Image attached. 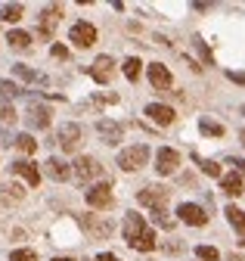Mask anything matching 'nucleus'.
I'll list each match as a JSON object with an SVG mask.
<instances>
[{
  "instance_id": "6ab92c4d",
  "label": "nucleus",
  "mask_w": 245,
  "mask_h": 261,
  "mask_svg": "<svg viewBox=\"0 0 245 261\" xmlns=\"http://www.w3.org/2000/svg\"><path fill=\"white\" fill-rule=\"evenodd\" d=\"M146 115L156 121V124H162V127L174 121V109H171V106H159V103H149V106H146Z\"/></svg>"
},
{
  "instance_id": "9b49d317",
  "label": "nucleus",
  "mask_w": 245,
  "mask_h": 261,
  "mask_svg": "<svg viewBox=\"0 0 245 261\" xmlns=\"http://www.w3.org/2000/svg\"><path fill=\"white\" fill-rule=\"evenodd\" d=\"M90 75H94L97 84H109L115 75V59L112 56H97V62L90 65Z\"/></svg>"
},
{
  "instance_id": "9d476101",
  "label": "nucleus",
  "mask_w": 245,
  "mask_h": 261,
  "mask_svg": "<svg viewBox=\"0 0 245 261\" xmlns=\"http://www.w3.org/2000/svg\"><path fill=\"white\" fill-rule=\"evenodd\" d=\"M177 165H180V152H177V149L162 146V149L156 152V171H159V174H174Z\"/></svg>"
},
{
  "instance_id": "39448f33",
  "label": "nucleus",
  "mask_w": 245,
  "mask_h": 261,
  "mask_svg": "<svg viewBox=\"0 0 245 261\" xmlns=\"http://www.w3.org/2000/svg\"><path fill=\"white\" fill-rule=\"evenodd\" d=\"M115 196H112V184H97L87 190V205L90 208H112Z\"/></svg>"
},
{
  "instance_id": "79ce46f5",
  "label": "nucleus",
  "mask_w": 245,
  "mask_h": 261,
  "mask_svg": "<svg viewBox=\"0 0 245 261\" xmlns=\"http://www.w3.org/2000/svg\"><path fill=\"white\" fill-rule=\"evenodd\" d=\"M230 261H239V258H230Z\"/></svg>"
},
{
  "instance_id": "f8f14e48",
  "label": "nucleus",
  "mask_w": 245,
  "mask_h": 261,
  "mask_svg": "<svg viewBox=\"0 0 245 261\" xmlns=\"http://www.w3.org/2000/svg\"><path fill=\"white\" fill-rule=\"evenodd\" d=\"M78 143H81V127H78L75 121H69V124L59 127V146H63L66 152H75Z\"/></svg>"
},
{
  "instance_id": "7c9ffc66",
  "label": "nucleus",
  "mask_w": 245,
  "mask_h": 261,
  "mask_svg": "<svg viewBox=\"0 0 245 261\" xmlns=\"http://www.w3.org/2000/svg\"><path fill=\"white\" fill-rule=\"evenodd\" d=\"M10 261H38V255H35V249H16L10 255Z\"/></svg>"
},
{
  "instance_id": "dca6fc26",
  "label": "nucleus",
  "mask_w": 245,
  "mask_h": 261,
  "mask_svg": "<svg viewBox=\"0 0 245 261\" xmlns=\"http://www.w3.org/2000/svg\"><path fill=\"white\" fill-rule=\"evenodd\" d=\"M44 171H47V177H53V180H69V177H72V168L66 165L63 159H56V155L44 162Z\"/></svg>"
},
{
  "instance_id": "b1692460",
  "label": "nucleus",
  "mask_w": 245,
  "mask_h": 261,
  "mask_svg": "<svg viewBox=\"0 0 245 261\" xmlns=\"http://www.w3.org/2000/svg\"><path fill=\"white\" fill-rule=\"evenodd\" d=\"M13 72H16L22 81H32V84H35V81H41V84L47 81V78H44V75H38L35 69H28V65H13Z\"/></svg>"
},
{
  "instance_id": "72a5a7b5",
  "label": "nucleus",
  "mask_w": 245,
  "mask_h": 261,
  "mask_svg": "<svg viewBox=\"0 0 245 261\" xmlns=\"http://www.w3.org/2000/svg\"><path fill=\"white\" fill-rule=\"evenodd\" d=\"M50 53H53L56 59H69V50H66L63 44H53V50H50Z\"/></svg>"
},
{
  "instance_id": "f03ea898",
  "label": "nucleus",
  "mask_w": 245,
  "mask_h": 261,
  "mask_svg": "<svg viewBox=\"0 0 245 261\" xmlns=\"http://www.w3.org/2000/svg\"><path fill=\"white\" fill-rule=\"evenodd\" d=\"M146 162H149V146H146V143H137V146H128V149L118 152L121 171H137V168L146 165Z\"/></svg>"
},
{
  "instance_id": "e433bc0d",
  "label": "nucleus",
  "mask_w": 245,
  "mask_h": 261,
  "mask_svg": "<svg viewBox=\"0 0 245 261\" xmlns=\"http://www.w3.org/2000/svg\"><path fill=\"white\" fill-rule=\"evenodd\" d=\"M230 81H236V84H245V72H230Z\"/></svg>"
},
{
  "instance_id": "cd10ccee",
  "label": "nucleus",
  "mask_w": 245,
  "mask_h": 261,
  "mask_svg": "<svg viewBox=\"0 0 245 261\" xmlns=\"http://www.w3.org/2000/svg\"><path fill=\"white\" fill-rule=\"evenodd\" d=\"M196 255H199V261H218L221 258V252L214 246H196Z\"/></svg>"
},
{
  "instance_id": "7ed1b4c3",
  "label": "nucleus",
  "mask_w": 245,
  "mask_h": 261,
  "mask_svg": "<svg viewBox=\"0 0 245 261\" xmlns=\"http://www.w3.org/2000/svg\"><path fill=\"white\" fill-rule=\"evenodd\" d=\"M97 177H103L100 159H94V155H78L75 159V180L78 184H90V180H97Z\"/></svg>"
},
{
  "instance_id": "37998d69",
  "label": "nucleus",
  "mask_w": 245,
  "mask_h": 261,
  "mask_svg": "<svg viewBox=\"0 0 245 261\" xmlns=\"http://www.w3.org/2000/svg\"><path fill=\"white\" fill-rule=\"evenodd\" d=\"M242 112H245V109H242Z\"/></svg>"
},
{
  "instance_id": "423d86ee",
  "label": "nucleus",
  "mask_w": 245,
  "mask_h": 261,
  "mask_svg": "<svg viewBox=\"0 0 245 261\" xmlns=\"http://www.w3.org/2000/svg\"><path fill=\"white\" fill-rule=\"evenodd\" d=\"M177 218H180L183 224H190V227H205V224H208V212H205L202 205H196V202H183V205L177 208Z\"/></svg>"
},
{
  "instance_id": "c85d7f7f",
  "label": "nucleus",
  "mask_w": 245,
  "mask_h": 261,
  "mask_svg": "<svg viewBox=\"0 0 245 261\" xmlns=\"http://www.w3.org/2000/svg\"><path fill=\"white\" fill-rule=\"evenodd\" d=\"M199 165H202V171H205L208 177H221V165H218V162H208V159H199Z\"/></svg>"
},
{
  "instance_id": "a211bd4d",
  "label": "nucleus",
  "mask_w": 245,
  "mask_h": 261,
  "mask_svg": "<svg viewBox=\"0 0 245 261\" xmlns=\"http://www.w3.org/2000/svg\"><path fill=\"white\" fill-rule=\"evenodd\" d=\"M22 199H25V190H22L16 180H10V184L0 187V205H16V202H22Z\"/></svg>"
},
{
  "instance_id": "412c9836",
  "label": "nucleus",
  "mask_w": 245,
  "mask_h": 261,
  "mask_svg": "<svg viewBox=\"0 0 245 261\" xmlns=\"http://www.w3.org/2000/svg\"><path fill=\"white\" fill-rule=\"evenodd\" d=\"M121 72H125V78H128V81H137V78H140V72H143V62H140L137 56H128L125 62H121Z\"/></svg>"
},
{
  "instance_id": "5701e85b",
  "label": "nucleus",
  "mask_w": 245,
  "mask_h": 261,
  "mask_svg": "<svg viewBox=\"0 0 245 261\" xmlns=\"http://www.w3.org/2000/svg\"><path fill=\"white\" fill-rule=\"evenodd\" d=\"M227 218H230V224H233V230H236L239 237H245V212L236 208V205H230V208H227Z\"/></svg>"
},
{
  "instance_id": "2f4dec72",
  "label": "nucleus",
  "mask_w": 245,
  "mask_h": 261,
  "mask_svg": "<svg viewBox=\"0 0 245 261\" xmlns=\"http://www.w3.org/2000/svg\"><path fill=\"white\" fill-rule=\"evenodd\" d=\"M0 121H16V109L10 106V103H4V100H0Z\"/></svg>"
},
{
  "instance_id": "bb28decb",
  "label": "nucleus",
  "mask_w": 245,
  "mask_h": 261,
  "mask_svg": "<svg viewBox=\"0 0 245 261\" xmlns=\"http://www.w3.org/2000/svg\"><path fill=\"white\" fill-rule=\"evenodd\" d=\"M199 130H202V134H214V137H221V134H224V124H218V121H208V118H202V121H199Z\"/></svg>"
},
{
  "instance_id": "a878e982",
  "label": "nucleus",
  "mask_w": 245,
  "mask_h": 261,
  "mask_svg": "<svg viewBox=\"0 0 245 261\" xmlns=\"http://www.w3.org/2000/svg\"><path fill=\"white\" fill-rule=\"evenodd\" d=\"M0 16H4L7 22H19L22 19V4H7L4 10H0Z\"/></svg>"
},
{
  "instance_id": "f3484780",
  "label": "nucleus",
  "mask_w": 245,
  "mask_h": 261,
  "mask_svg": "<svg viewBox=\"0 0 245 261\" xmlns=\"http://www.w3.org/2000/svg\"><path fill=\"white\" fill-rule=\"evenodd\" d=\"M97 130H100V137L109 143V146H115V143H121V130H125V127H121L118 121H97Z\"/></svg>"
},
{
  "instance_id": "aec40b11",
  "label": "nucleus",
  "mask_w": 245,
  "mask_h": 261,
  "mask_svg": "<svg viewBox=\"0 0 245 261\" xmlns=\"http://www.w3.org/2000/svg\"><path fill=\"white\" fill-rule=\"evenodd\" d=\"M221 190H224L227 196H239V193H242V177H239L236 171L224 174V177H221Z\"/></svg>"
},
{
  "instance_id": "f704fd0d",
  "label": "nucleus",
  "mask_w": 245,
  "mask_h": 261,
  "mask_svg": "<svg viewBox=\"0 0 245 261\" xmlns=\"http://www.w3.org/2000/svg\"><path fill=\"white\" fill-rule=\"evenodd\" d=\"M196 47H199V53H202V59H205V62L211 65V53H208V47H205V44H202L199 38H196Z\"/></svg>"
},
{
  "instance_id": "20e7f679",
  "label": "nucleus",
  "mask_w": 245,
  "mask_h": 261,
  "mask_svg": "<svg viewBox=\"0 0 245 261\" xmlns=\"http://www.w3.org/2000/svg\"><path fill=\"white\" fill-rule=\"evenodd\" d=\"M69 41H72L75 47L87 50V47H94V44H97V28L90 25V22H75V25L69 28Z\"/></svg>"
},
{
  "instance_id": "c756f323",
  "label": "nucleus",
  "mask_w": 245,
  "mask_h": 261,
  "mask_svg": "<svg viewBox=\"0 0 245 261\" xmlns=\"http://www.w3.org/2000/svg\"><path fill=\"white\" fill-rule=\"evenodd\" d=\"M152 218H156V224H162L165 230H171V227H174V221L168 218V212H165V208H152Z\"/></svg>"
},
{
  "instance_id": "c9c22d12",
  "label": "nucleus",
  "mask_w": 245,
  "mask_h": 261,
  "mask_svg": "<svg viewBox=\"0 0 245 261\" xmlns=\"http://www.w3.org/2000/svg\"><path fill=\"white\" fill-rule=\"evenodd\" d=\"M13 143V137L7 134V130H0V149H4V146H10Z\"/></svg>"
},
{
  "instance_id": "4c0bfd02",
  "label": "nucleus",
  "mask_w": 245,
  "mask_h": 261,
  "mask_svg": "<svg viewBox=\"0 0 245 261\" xmlns=\"http://www.w3.org/2000/svg\"><path fill=\"white\" fill-rule=\"evenodd\" d=\"M97 261H121V258H115L112 252H100V255H97Z\"/></svg>"
},
{
  "instance_id": "4be33fe9",
  "label": "nucleus",
  "mask_w": 245,
  "mask_h": 261,
  "mask_svg": "<svg viewBox=\"0 0 245 261\" xmlns=\"http://www.w3.org/2000/svg\"><path fill=\"white\" fill-rule=\"evenodd\" d=\"M10 47L13 50H32V35L28 31H10Z\"/></svg>"
},
{
  "instance_id": "0eeeda50",
  "label": "nucleus",
  "mask_w": 245,
  "mask_h": 261,
  "mask_svg": "<svg viewBox=\"0 0 245 261\" xmlns=\"http://www.w3.org/2000/svg\"><path fill=\"white\" fill-rule=\"evenodd\" d=\"M137 202H140V205H149V208H165L168 190H165V187H143V190L137 193Z\"/></svg>"
},
{
  "instance_id": "393cba45",
  "label": "nucleus",
  "mask_w": 245,
  "mask_h": 261,
  "mask_svg": "<svg viewBox=\"0 0 245 261\" xmlns=\"http://www.w3.org/2000/svg\"><path fill=\"white\" fill-rule=\"evenodd\" d=\"M13 143H16V149H22V152H35V149H38V140H35L32 134H19V137H13Z\"/></svg>"
},
{
  "instance_id": "4468645a",
  "label": "nucleus",
  "mask_w": 245,
  "mask_h": 261,
  "mask_svg": "<svg viewBox=\"0 0 245 261\" xmlns=\"http://www.w3.org/2000/svg\"><path fill=\"white\" fill-rule=\"evenodd\" d=\"M10 171H13V174H19L22 180H28L32 187H38V184H41V171H38V168H35L28 159H19V162H13V165H10Z\"/></svg>"
},
{
  "instance_id": "ddd939ff",
  "label": "nucleus",
  "mask_w": 245,
  "mask_h": 261,
  "mask_svg": "<svg viewBox=\"0 0 245 261\" xmlns=\"http://www.w3.org/2000/svg\"><path fill=\"white\" fill-rule=\"evenodd\" d=\"M146 72H149V81H152V87H156V90H171L174 78H171V72L165 69L162 62H152Z\"/></svg>"
},
{
  "instance_id": "1a4fd4ad",
  "label": "nucleus",
  "mask_w": 245,
  "mask_h": 261,
  "mask_svg": "<svg viewBox=\"0 0 245 261\" xmlns=\"http://www.w3.org/2000/svg\"><path fill=\"white\" fill-rule=\"evenodd\" d=\"M59 19H63V7H44V13H41V25H38V31H41V38H44V41L53 38V28L59 25Z\"/></svg>"
},
{
  "instance_id": "a19ab883",
  "label": "nucleus",
  "mask_w": 245,
  "mask_h": 261,
  "mask_svg": "<svg viewBox=\"0 0 245 261\" xmlns=\"http://www.w3.org/2000/svg\"><path fill=\"white\" fill-rule=\"evenodd\" d=\"M239 137H242V143H245V130H242V134H239Z\"/></svg>"
},
{
  "instance_id": "58836bf2",
  "label": "nucleus",
  "mask_w": 245,
  "mask_h": 261,
  "mask_svg": "<svg viewBox=\"0 0 245 261\" xmlns=\"http://www.w3.org/2000/svg\"><path fill=\"white\" fill-rule=\"evenodd\" d=\"M230 165H236L239 171H245V159H230Z\"/></svg>"
},
{
  "instance_id": "2eb2a0df",
  "label": "nucleus",
  "mask_w": 245,
  "mask_h": 261,
  "mask_svg": "<svg viewBox=\"0 0 245 261\" xmlns=\"http://www.w3.org/2000/svg\"><path fill=\"white\" fill-rule=\"evenodd\" d=\"M25 118H28V124H32V127H38V130H44V127L50 124V109L32 100V103H28V115H25Z\"/></svg>"
},
{
  "instance_id": "ea45409f",
  "label": "nucleus",
  "mask_w": 245,
  "mask_h": 261,
  "mask_svg": "<svg viewBox=\"0 0 245 261\" xmlns=\"http://www.w3.org/2000/svg\"><path fill=\"white\" fill-rule=\"evenodd\" d=\"M53 261H72V258H53Z\"/></svg>"
},
{
  "instance_id": "473e14b6",
  "label": "nucleus",
  "mask_w": 245,
  "mask_h": 261,
  "mask_svg": "<svg viewBox=\"0 0 245 261\" xmlns=\"http://www.w3.org/2000/svg\"><path fill=\"white\" fill-rule=\"evenodd\" d=\"M0 93H4V96H19L22 90L16 84H10V81H0Z\"/></svg>"
},
{
  "instance_id": "f257e3e1",
  "label": "nucleus",
  "mask_w": 245,
  "mask_h": 261,
  "mask_svg": "<svg viewBox=\"0 0 245 261\" xmlns=\"http://www.w3.org/2000/svg\"><path fill=\"white\" fill-rule=\"evenodd\" d=\"M121 230H125L128 246H131V249H137V252H152V249L159 246V243H156V233L149 230L146 221H143V215H137V212H131V215L125 218Z\"/></svg>"
},
{
  "instance_id": "6e6552de",
  "label": "nucleus",
  "mask_w": 245,
  "mask_h": 261,
  "mask_svg": "<svg viewBox=\"0 0 245 261\" xmlns=\"http://www.w3.org/2000/svg\"><path fill=\"white\" fill-rule=\"evenodd\" d=\"M81 224H84V230L94 237V240H106L109 233H112V221L109 218H97V215H84L81 218Z\"/></svg>"
}]
</instances>
